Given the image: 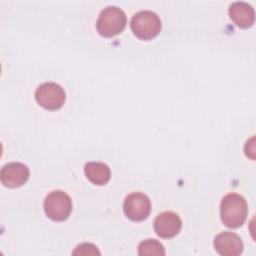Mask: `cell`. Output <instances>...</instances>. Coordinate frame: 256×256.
<instances>
[{
	"mask_svg": "<svg viewBox=\"0 0 256 256\" xmlns=\"http://www.w3.org/2000/svg\"><path fill=\"white\" fill-rule=\"evenodd\" d=\"M248 214L247 202L237 193H229L222 198L220 217L223 224L229 228H238L244 224Z\"/></svg>",
	"mask_w": 256,
	"mask_h": 256,
	"instance_id": "6da1fadb",
	"label": "cell"
},
{
	"mask_svg": "<svg viewBox=\"0 0 256 256\" xmlns=\"http://www.w3.org/2000/svg\"><path fill=\"white\" fill-rule=\"evenodd\" d=\"M125 12L117 6H107L99 14L96 29L103 37H113L121 33L126 26Z\"/></svg>",
	"mask_w": 256,
	"mask_h": 256,
	"instance_id": "7a4b0ae2",
	"label": "cell"
},
{
	"mask_svg": "<svg viewBox=\"0 0 256 256\" xmlns=\"http://www.w3.org/2000/svg\"><path fill=\"white\" fill-rule=\"evenodd\" d=\"M130 26L136 37L142 40H150L159 34L161 20L155 12L141 10L133 15Z\"/></svg>",
	"mask_w": 256,
	"mask_h": 256,
	"instance_id": "3957f363",
	"label": "cell"
},
{
	"mask_svg": "<svg viewBox=\"0 0 256 256\" xmlns=\"http://www.w3.org/2000/svg\"><path fill=\"white\" fill-rule=\"evenodd\" d=\"M44 211L51 220L64 221L72 211V200L66 192L53 190L44 200Z\"/></svg>",
	"mask_w": 256,
	"mask_h": 256,
	"instance_id": "277c9868",
	"label": "cell"
},
{
	"mask_svg": "<svg viewBox=\"0 0 256 256\" xmlns=\"http://www.w3.org/2000/svg\"><path fill=\"white\" fill-rule=\"evenodd\" d=\"M37 103L47 110H57L65 102L66 94L62 86L54 82H46L38 86L35 91Z\"/></svg>",
	"mask_w": 256,
	"mask_h": 256,
	"instance_id": "5b68a950",
	"label": "cell"
},
{
	"mask_svg": "<svg viewBox=\"0 0 256 256\" xmlns=\"http://www.w3.org/2000/svg\"><path fill=\"white\" fill-rule=\"evenodd\" d=\"M123 210L130 220L143 221L149 216L151 211L150 199L144 193L132 192L124 200Z\"/></svg>",
	"mask_w": 256,
	"mask_h": 256,
	"instance_id": "8992f818",
	"label": "cell"
},
{
	"mask_svg": "<svg viewBox=\"0 0 256 256\" xmlns=\"http://www.w3.org/2000/svg\"><path fill=\"white\" fill-rule=\"evenodd\" d=\"M28 167L20 162H10L5 164L0 171L1 183L9 188L20 187L29 178Z\"/></svg>",
	"mask_w": 256,
	"mask_h": 256,
	"instance_id": "52a82bcc",
	"label": "cell"
},
{
	"mask_svg": "<svg viewBox=\"0 0 256 256\" xmlns=\"http://www.w3.org/2000/svg\"><path fill=\"white\" fill-rule=\"evenodd\" d=\"M182 227L180 217L171 211H165L157 215L154 220V230L156 234L164 239L176 236Z\"/></svg>",
	"mask_w": 256,
	"mask_h": 256,
	"instance_id": "ba28073f",
	"label": "cell"
},
{
	"mask_svg": "<svg viewBox=\"0 0 256 256\" xmlns=\"http://www.w3.org/2000/svg\"><path fill=\"white\" fill-rule=\"evenodd\" d=\"M214 247L222 256H238L243 251V242L237 234L225 231L214 238Z\"/></svg>",
	"mask_w": 256,
	"mask_h": 256,
	"instance_id": "9c48e42d",
	"label": "cell"
},
{
	"mask_svg": "<svg viewBox=\"0 0 256 256\" xmlns=\"http://www.w3.org/2000/svg\"><path fill=\"white\" fill-rule=\"evenodd\" d=\"M231 20L240 28H248L253 25L255 12L253 7L244 1H235L229 6Z\"/></svg>",
	"mask_w": 256,
	"mask_h": 256,
	"instance_id": "30bf717a",
	"label": "cell"
},
{
	"mask_svg": "<svg viewBox=\"0 0 256 256\" xmlns=\"http://www.w3.org/2000/svg\"><path fill=\"white\" fill-rule=\"evenodd\" d=\"M87 179L96 185H104L110 180L111 171L107 164L102 162H88L84 166Z\"/></svg>",
	"mask_w": 256,
	"mask_h": 256,
	"instance_id": "8fae6325",
	"label": "cell"
},
{
	"mask_svg": "<svg viewBox=\"0 0 256 256\" xmlns=\"http://www.w3.org/2000/svg\"><path fill=\"white\" fill-rule=\"evenodd\" d=\"M138 254L140 256H163L165 255V250L159 241L146 239L138 245Z\"/></svg>",
	"mask_w": 256,
	"mask_h": 256,
	"instance_id": "7c38bea8",
	"label": "cell"
},
{
	"mask_svg": "<svg viewBox=\"0 0 256 256\" xmlns=\"http://www.w3.org/2000/svg\"><path fill=\"white\" fill-rule=\"evenodd\" d=\"M100 255L97 247L91 243H82L73 251V255Z\"/></svg>",
	"mask_w": 256,
	"mask_h": 256,
	"instance_id": "4fadbf2b",
	"label": "cell"
},
{
	"mask_svg": "<svg viewBox=\"0 0 256 256\" xmlns=\"http://www.w3.org/2000/svg\"><path fill=\"white\" fill-rule=\"evenodd\" d=\"M255 138L254 136L251 137L250 140H248L245 144V147H244V151H245V154L246 156L250 157L251 159H254L255 156H254V153H255Z\"/></svg>",
	"mask_w": 256,
	"mask_h": 256,
	"instance_id": "5bb4252c",
	"label": "cell"
}]
</instances>
